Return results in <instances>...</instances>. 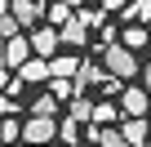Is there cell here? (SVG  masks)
Masks as SVG:
<instances>
[{
	"label": "cell",
	"mask_w": 151,
	"mask_h": 147,
	"mask_svg": "<svg viewBox=\"0 0 151 147\" xmlns=\"http://www.w3.org/2000/svg\"><path fill=\"white\" fill-rule=\"evenodd\" d=\"M102 67L111 71L116 80H124V76H138V71H142L138 54H133V49H124V45H116V40H107V45H102Z\"/></svg>",
	"instance_id": "1"
},
{
	"label": "cell",
	"mask_w": 151,
	"mask_h": 147,
	"mask_svg": "<svg viewBox=\"0 0 151 147\" xmlns=\"http://www.w3.org/2000/svg\"><path fill=\"white\" fill-rule=\"evenodd\" d=\"M53 134H58V120H53V116H31L18 138L31 143V147H45V143H53Z\"/></svg>",
	"instance_id": "2"
},
{
	"label": "cell",
	"mask_w": 151,
	"mask_h": 147,
	"mask_svg": "<svg viewBox=\"0 0 151 147\" xmlns=\"http://www.w3.org/2000/svg\"><path fill=\"white\" fill-rule=\"evenodd\" d=\"M27 45H31V54L49 58V54H58V45H62V40H58V27H53V22H49V27H40V22H36V27H31V40H27Z\"/></svg>",
	"instance_id": "3"
},
{
	"label": "cell",
	"mask_w": 151,
	"mask_h": 147,
	"mask_svg": "<svg viewBox=\"0 0 151 147\" xmlns=\"http://www.w3.org/2000/svg\"><path fill=\"white\" fill-rule=\"evenodd\" d=\"M5 9L14 14V22H18V27H36V22L45 18V5H40V0H9Z\"/></svg>",
	"instance_id": "4"
},
{
	"label": "cell",
	"mask_w": 151,
	"mask_h": 147,
	"mask_svg": "<svg viewBox=\"0 0 151 147\" xmlns=\"http://www.w3.org/2000/svg\"><path fill=\"white\" fill-rule=\"evenodd\" d=\"M58 40H67V45H89V27H85V18L71 9V18L67 22H58Z\"/></svg>",
	"instance_id": "5"
},
{
	"label": "cell",
	"mask_w": 151,
	"mask_h": 147,
	"mask_svg": "<svg viewBox=\"0 0 151 147\" xmlns=\"http://www.w3.org/2000/svg\"><path fill=\"white\" fill-rule=\"evenodd\" d=\"M120 116H147V89L133 85V89H120Z\"/></svg>",
	"instance_id": "6"
},
{
	"label": "cell",
	"mask_w": 151,
	"mask_h": 147,
	"mask_svg": "<svg viewBox=\"0 0 151 147\" xmlns=\"http://www.w3.org/2000/svg\"><path fill=\"white\" fill-rule=\"evenodd\" d=\"M107 76H111L107 67H98V62H80V67H76V76H71V85H76V94H80V89H89V85H102Z\"/></svg>",
	"instance_id": "7"
},
{
	"label": "cell",
	"mask_w": 151,
	"mask_h": 147,
	"mask_svg": "<svg viewBox=\"0 0 151 147\" xmlns=\"http://www.w3.org/2000/svg\"><path fill=\"white\" fill-rule=\"evenodd\" d=\"M18 80H49V58H40V54H27L18 67Z\"/></svg>",
	"instance_id": "8"
},
{
	"label": "cell",
	"mask_w": 151,
	"mask_h": 147,
	"mask_svg": "<svg viewBox=\"0 0 151 147\" xmlns=\"http://www.w3.org/2000/svg\"><path fill=\"white\" fill-rule=\"evenodd\" d=\"M120 138H124V147H147V120L142 116H124L120 120Z\"/></svg>",
	"instance_id": "9"
},
{
	"label": "cell",
	"mask_w": 151,
	"mask_h": 147,
	"mask_svg": "<svg viewBox=\"0 0 151 147\" xmlns=\"http://www.w3.org/2000/svg\"><path fill=\"white\" fill-rule=\"evenodd\" d=\"M27 54H31V45H27V36H22V31H14V36L5 40V67H18V62H22Z\"/></svg>",
	"instance_id": "10"
},
{
	"label": "cell",
	"mask_w": 151,
	"mask_h": 147,
	"mask_svg": "<svg viewBox=\"0 0 151 147\" xmlns=\"http://www.w3.org/2000/svg\"><path fill=\"white\" fill-rule=\"evenodd\" d=\"M89 120H93V125H116V120H120V107H116L111 98H107V103H93Z\"/></svg>",
	"instance_id": "11"
},
{
	"label": "cell",
	"mask_w": 151,
	"mask_h": 147,
	"mask_svg": "<svg viewBox=\"0 0 151 147\" xmlns=\"http://www.w3.org/2000/svg\"><path fill=\"white\" fill-rule=\"evenodd\" d=\"M76 67L80 62H76L71 54H49V76H76Z\"/></svg>",
	"instance_id": "12"
},
{
	"label": "cell",
	"mask_w": 151,
	"mask_h": 147,
	"mask_svg": "<svg viewBox=\"0 0 151 147\" xmlns=\"http://www.w3.org/2000/svg\"><path fill=\"white\" fill-rule=\"evenodd\" d=\"M120 45H124V49H133V54H138V49H142V45H147V22H129V31H124V36H120Z\"/></svg>",
	"instance_id": "13"
},
{
	"label": "cell",
	"mask_w": 151,
	"mask_h": 147,
	"mask_svg": "<svg viewBox=\"0 0 151 147\" xmlns=\"http://www.w3.org/2000/svg\"><path fill=\"white\" fill-rule=\"evenodd\" d=\"M67 103H71V120H89V112H93V98H85V94H71Z\"/></svg>",
	"instance_id": "14"
},
{
	"label": "cell",
	"mask_w": 151,
	"mask_h": 147,
	"mask_svg": "<svg viewBox=\"0 0 151 147\" xmlns=\"http://www.w3.org/2000/svg\"><path fill=\"white\" fill-rule=\"evenodd\" d=\"M49 94L62 103V98H71L76 94V85H71V76H49Z\"/></svg>",
	"instance_id": "15"
},
{
	"label": "cell",
	"mask_w": 151,
	"mask_h": 147,
	"mask_svg": "<svg viewBox=\"0 0 151 147\" xmlns=\"http://www.w3.org/2000/svg\"><path fill=\"white\" fill-rule=\"evenodd\" d=\"M31 116H58V98H53V94L36 98V103H31Z\"/></svg>",
	"instance_id": "16"
},
{
	"label": "cell",
	"mask_w": 151,
	"mask_h": 147,
	"mask_svg": "<svg viewBox=\"0 0 151 147\" xmlns=\"http://www.w3.org/2000/svg\"><path fill=\"white\" fill-rule=\"evenodd\" d=\"M53 138H62V143H80V120H62Z\"/></svg>",
	"instance_id": "17"
},
{
	"label": "cell",
	"mask_w": 151,
	"mask_h": 147,
	"mask_svg": "<svg viewBox=\"0 0 151 147\" xmlns=\"http://www.w3.org/2000/svg\"><path fill=\"white\" fill-rule=\"evenodd\" d=\"M18 134H22V125H18V120H9V116L0 120V143H18Z\"/></svg>",
	"instance_id": "18"
},
{
	"label": "cell",
	"mask_w": 151,
	"mask_h": 147,
	"mask_svg": "<svg viewBox=\"0 0 151 147\" xmlns=\"http://www.w3.org/2000/svg\"><path fill=\"white\" fill-rule=\"evenodd\" d=\"M14 31H22V27L14 22V14H9V9H0V40H9Z\"/></svg>",
	"instance_id": "19"
},
{
	"label": "cell",
	"mask_w": 151,
	"mask_h": 147,
	"mask_svg": "<svg viewBox=\"0 0 151 147\" xmlns=\"http://www.w3.org/2000/svg\"><path fill=\"white\" fill-rule=\"evenodd\" d=\"M45 14H49V22H53V27H58V22H67V18H71V9H67V5H62V0H53V5H49V9H45Z\"/></svg>",
	"instance_id": "20"
},
{
	"label": "cell",
	"mask_w": 151,
	"mask_h": 147,
	"mask_svg": "<svg viewBox=\"0 0 151 147\" xmlns=\"http://www.w3.org/2000/svg\"><path fill=\"white\" fill-rule=\"evenodd\" d=\"M124 9V0H102V14H120Z\"/></svg>",
	"instance_id": "21"
},
{
	"label": "cell",
	"mask_w": 151,
	"mask_h": 147,
	"mask_svg": "<svg viewBox=\"0 0 151 147\" xmlns=\"http://www.w3.org/2000/svg\"><path fill=\"white\" fill-rule=\"evenodd\" d=\"M5 80H9V67H0V89H5Z\"/></svg>",
	"instance_id": "22"
},
{
	"label": "cell",
	"mask_w": 151,
	"mask_h": 147,
	"mask_svg": "<svg viewBox=\"0 0 151 147\" xmlns=\"http://www.w3.org/2000/svg\"><path fill=\"white\" fill-rule=\"evenodd\" d=\"M62 5H67V9H80V0H62Z\"/></svg>",
	"instance_id": "23"
},
{
	"label": "cell",
	"mask_w": 151,
	"mask_h": 147,
	"mask_svg": "<svg viewBox=\"0 0 151 147\" xmlns=\"http://www.w3.org/2000/svg\"><path fill=\"white\" fill-rule=\"evenodd\" d=\"M14 147H31V143H22V138H18V143H14Z\"/></svg>",
	"instance_id": "24"
},
{
	"label": "cell",
	"mask_w": 151,
	"mask_h": 147,
	"mask_svg": "<svg viewBox=\"0 0 151 147\" xmlns=\"http://www.w3.org/2000/svg\"><path fill=\"white\" fill-rule=\"evenodd\" d=\"M5 5H9V0H0V9H5Z\"/></svg>",
	"instance_id": "25"
},
{
	"label": "cell",
	"mask_w": 151,
	"mask_h": 147,
	"mask_svg": "<svg viewBox=\"0 0 151 147\" xmlns=\"http://www.w3.org/2000/svg\"><path fill=\"white\" fill-rule=\"evenodd\" d=\"M85 147H98V143H85Z\"/></svg>",
	"instance_id": "26"
}]
</instances>
